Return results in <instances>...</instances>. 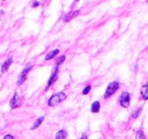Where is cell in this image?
Listing matches in <instances>:
<instances>
[{"mask_svg":"<svg viewBox=\"0 0 148 139\" xmlns=\"http://www.w3.org/2000/svg\"><path fill=\"white\" fill-rule=\"evenodd\" d=\"M64 100H66V94H64L63 92H58V94L52 96L51 98H50L48 104H49L50 107H55V106H57V105H59L60 103L63 102Z\"/></svg>","mask_w":148,"mask_h":139,"instance_id":"cell-1","label":"cell"},{"mask_svg":"<svg viewBox=\"0 0 148 139\" xmlns=\"http://www.w3.org/2000/svg\"><path fill=\"white\" fill-rule=\"evenodd\" d=\"M119 87H120V84H119V82H118V81L111 82V83L108 85L107 90H106V92H105V96H105V98H110L111 96H113V94H115L118 89H119Z\"/></svg>","mask_w":148,"mask_h":139,"instance_id":"cell-2","label":"cell"},{"mask_svg":"<svg viewBox=\"0 0 148 139\" xmlns=\"http://www.w3.org/2000/svg\"><path fill=\"white\" fill-rule=\"evenodd\" d=\"M32 67H33V66H32V64L29 63L25 68H23V72H21V74L19 75V77H18V80H17V85H21V84H23V82L25 81V79H27V73H29V70L32 69Z\"/></svg>","mask_w":148,"mask_h":139,"instance_id":"cell-3","label":"cell"},{"mask_svg":"<svg viewBox=\"0 0 148 139\" xmlns=\"http://www.w3.org/2000/svg\"><path fill=\"white\" fill-rule=\"evenodd\" d=\"M120 104L124 108H128L130 105V94L128 92H123L120 96Z\"/></svg>","mask_w":148,"mask_h":139,"instance_id":"cell-4","label":"cell"},{"mask_svg":"<svg viewBox=\"0 0 148 139\" xmlns=\"http://www.w3.org/2000/svg\"><path fill=\"white\" fill-rule=\"evenodd\" d=\"M57 78H58V67H57V66H56V68H55V69H54L53 73H52L51 77H50L49 81H48V83H47V86H46V90H47L49 87H51V85L54 83V82H56V80H57Z\"/></svg>","mask_w":148,"mask_h":139,"instance_id":"cell-5","label":"cell"},{"mask_svg":"<svg viewBox=\"0 0 148 139\" xmlns=\"http://www.w3.org/2000/svg\"><path fill=\"white\" fill-rule=\"evenodd\" d=\"M21 105V98H19L18 94H15L14 96H13V98H11V100H10V107L12 109H15V108H18Z\"/></svg>","mask_w":148,"mask_h":139,"instance_id":"cell-6","label":"cell"},{"mask_svg":"<svg viewBox=\"0 0 148 139\" xmlns=\"http://www.w3.org/2000/svg\"><path fill=\"white\" fill-rule=\"evenodd\" d=\"M79 13H80V11L79 10H74V11H71V12H69L67 15H66L65 17H64V21H71L72 19H75L76 17H78Z\"/></svg>","mask_w":148,"mask_h":139,"instance_id":"cell-7","label":"cell"},{"mask_svg":"<svg viewBox=\"0 0 148 139\" xmlns=\"http://www.w3.org/2000/svg\"><path fill=\"white\" fill-rule=\"evenodd\" d=\"M12 58H8V59L6 60V61L4 62V63L2 64V68H1V71L2 72H6L7 69L9 68V66L11 65V63H12Z\"/></svg>","mask_w":148,"mask_h":139,"instance_id":"cell-8","label":"cell"},{"mask_svg":"<svg viewBox=\"0 0 148 139\" xmlns=\"http://www.w3.org/2000/svg\"><path fill=\"white\" fill-rule=\"evenodd\" d=\"M141 96L143 100H148V84H144L141 88Z\"/></svg>","mask_w":148,"mask_h":139,"instance_id":"cell-9","label":"cell"},{"mask_svg":"<svg viewBox=\"0 0 148 139\" xmlns=\"http://www.w3.org/2000/svg\"><path fill=\"white\" fill-rule=\"evenodd\" d=\"M99 108H101V104L99 102H95L91 105V112L92 113H99Z\"/></svg>","mask_w":148,"mask_h":139,"instance_id":"cell-10","label":"cell"},{"mask_svg":"<svg viewBox=\"0 0 148 139\" xmlns=\"http://www.w3.org/2000/svg\"><path fill=\"white\" fill-rule=\"evenodd\" d=\"M44 119H45V117H44V116L40 117V118L38 119V120L36 121L35 123H34V125H33V126H32V128H31L32 130H35L36 128H38V127H39L40 125L42 124V122H43V121H44Z\"/></svg>","mask_w":148,"mask_h":139,"instance_id":"cell-11","label":"cell"},{"mask_svg":"<svg viewBox=\"0 0 148 139\" xmlns=\"http://www.w3.org/2000/svg\"><path fill=\"white\" fill-rule=\"evenodd\" d=\"M67 137V132L65 130H60L56 134V139H65Z\"/></svg>","mask_w":148,"mask_h":139,"instance_id":"cell-12","label":"cell"},{"mask_svg":"<svg viewBox=\"0 0 148 139\" xmlns=\"http://www.w3.org/2000/svg\"><path fill=\"white\" fill-rule=\"evenodd\" d=\"M59 53V50H53V51H51L49 54H48L47 56H46V60H50V59H52V58H54L55 57L57 54Z\"/></svg>","mask_w":148,"mask_h":139,"instance_id":"cell-13","label":"cell"},{"mask_svg":"<svg viewBox=\"0 0 148 139\" xmlns=\"http://www.w3.org/2000/svg\"><path fill=\"white\" fill-rule=\"evenodd\" d=\"M136 139H145V135L142 130H138L136 132Z\"/></svg>","mask_w":148,"mask_h":139,"instance_id":"cell-14","label":"cell"},{"mask_svg":"<svg viewBox=\"0 0 148 139\" xmlns=\"http://www.w3.org/2000/svg\"><path fill=\"white\" fill-rule=\"evenodd\" d=\"M141 107H139V108L137 109V110L135 111V112L133 113V114H132V117H133V118H137L138 117V115H139V113L141 112Z\"/></svg>","mask_w":148,"mask_h":139,"instance_id":"cell-15","label":"cell"},{"mask_svg":"<svg viewBox=\"0 0 148 139\" xmlns=\"http://www.w3.org/2000/svg\"><path fill=\"white\" fill-rule=\"evenodd\" d=\"M65 59H66L65 56H61V57L58 58V59H57V66H58V65H60V64H61L62 62L65 61Z\"/></svg>","mask_w":148,"mask_h":139,"instance_id":"cell-16","label":"cell"},{"mask_svg":"<svg viewBox=\"0 0 148 139\" xmlns=\"http://www.w3.org/2000/svg\"><path fill=\"white\" fill-rule=\"evenodd\" d=\"M90 88H91V87H90V85H87L86 87H85L84 89H83L82 94H87L89 92H90Z\"/></svg>","mask_w":148,"mask_h":139,"instance_id":"cell-17","label":"cell"},{"mask_svg":"<svg viewBox=\"0 0 148 139\" xmlns=\"http://www.w3.org/2000/svg\"><path fill=\"white\" fill-rule=\"evenodd\" d=\"M4 139H13V137L11 136V135H6V136L4 137Z\"/></svg>","mask_w":148,"mask_h":139,"instance_id":"cell-18","label":"cell"},{"mask_svg":"<svg viewBox=\"0 0 148 139\" xmlns=\"http://www.w3.org/2000/svg\"><path fill=\"white\" fill-rule=\"evenodd\" d=\"M39 4H40V3L38 2V1H34V4H33V6H34V7H36V6H38V5H39Z\"/></svg>","mask_w":148,"mask_h":139,"instance_id":"cell-19","label":"cell"},{"mask_svg":"<svg viewBox=\"0 0 148 139\" xmlns=\"http://www.w3.org/2000/svg\"><path fill=\"white\" fill-rule=\"evenodd\" d=\"M80 139H87V136H86L85 134H83V135H82V137H81Z\"/></svg>","mask_w":148,"mask_h":139,"instance_id":"cell-20","label":"cell"},{"mask_svg":"<svg viewBox=\"0 0 148 139\" xmlns=\"http://www.w3.org/2000/svg\"><path fill=\"white\" fill-rule=\"evenodd\" d=\"M147 2H148V1H147Z\"/></svg>","mask_w":148,"mask_h":139,"instance_id":"cell-21","label":"cell"}]
</instances>
